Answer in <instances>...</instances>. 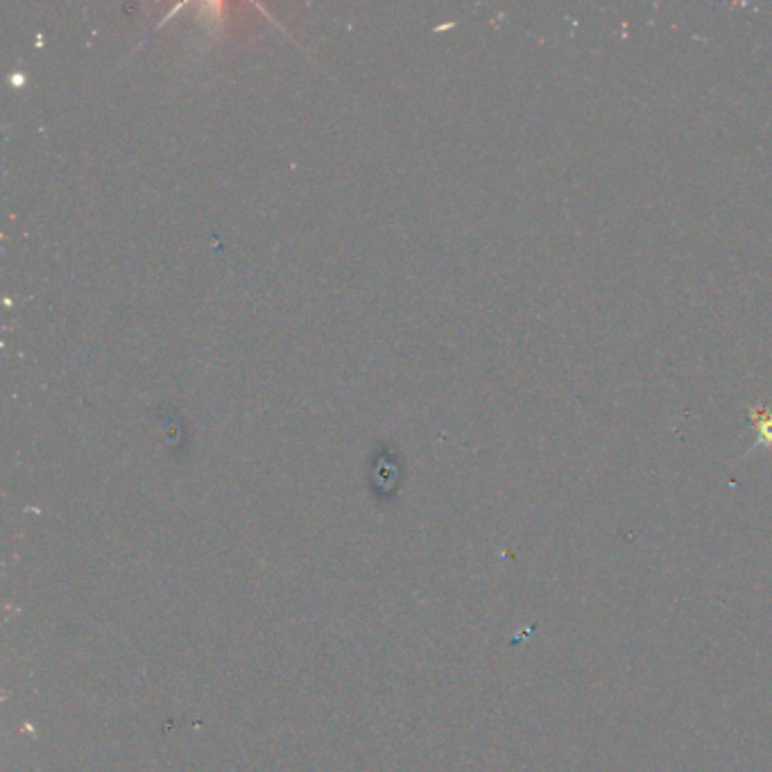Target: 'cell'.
I'll list each match as a JSON object with an SVG mask.
<instances>
[{"mask_svg": "<svg viewBox=\"0 0 772 772\" xmlns=\"http://www.w3.org/2000/svg\"><path fill=\"white\" fill-rule=\"evenodd\" d=\"M759 440L763 444H772V415H766L759 424Z\"/></svg>", "mask_w": 772, "mask_h": 772, "instance_id": "6da1fadb", "label": "cell"}]
</instances>
